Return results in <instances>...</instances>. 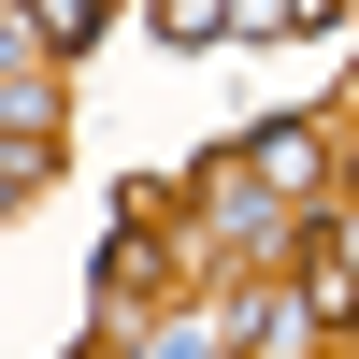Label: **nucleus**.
Here are the masks:
<instances>
[{
	"label": "nucleus",
	"instance_id": "1",
	"mask_svg": "<svg viewBox=\"0 0 359 359\" xmlns=\"http://www.w3.org/2000/svg\"><path fill=\"white\" fill-rule=\"evenodd\" d=\"M331 259H359V216H345V230H331Z\"/></svg>",
	"mask_w": 359,
	"mask_h": 359
}]
</instances>
